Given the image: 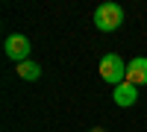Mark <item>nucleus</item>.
I'll return each instance as SVG.
<instances>
[{"instance_id":"7","label":"nucleus","mask_w":147,"mask_h":132,"mask_svg":"<svg viewBox=\"0 0 147 132\" xmlns=\"http://www.w3.org/2000/svg\"><path fill=\"white\" fill-rule=\"evenodd\" d=\"M88 132H106V129H100V126H97V129H88Z\"/></svg>"},{"instance_id":"3","label":"nucleus","mask_w":147,"mask_h":132,"mask_svg":"<svg viewBox=\"0 0 147 132\" xmlns=\"http://www.w3.org/2000/svg\"><path fill=\"white\" fill-rule=\"evenodd\" d=\"M3 50H6V56H9L15 65H21V62H30V50H32V47H30V38H27V35L15 32V35H9V38H6Z\"/></svg>"},{"instance_id":"6","label":"nucleus","mask_w":147,"mask_h":132,"mask_svg":"<svg viewBox=\"0 0 147 132\" xmlns=\"http://www.w3.org/2000/svg\"><path fill=\"white\" fill-rule=\"evenodd\" d=\"M18 76L27 79V82H35V79L41 76V65H35V62H21V65H18Z\"/></svg>"},{"instance_id":"5","label":"nucleus","mask_w":147,"mask_h":132,"mask_svg":"<svg viewBox=\"0 0 147 132\" xmlns=\"http://www.w3.org/2000/svg\"><path fill=\"white\" fill-rule=\"evenodd\" d=\"M112 100H115V106H121V109L136 106V100H138V88L132 85V82H121L118 88H112Z\"/></svg>"},{"instance_id":"2","label":"nucleus","mask_w":147,"mask_h":132,"mask_svg":"<svg viewBox=\"0 0 147 132\" xmlns=\"http://www.w3.org/2000/svg\"><path fill=\"white\" fill-rule=\"evenodd\" d=\"M94 23H97L100 32H115L124 23V9L118 3H100L94 9Z\"/></svg>"},{"instance_id":"4","label":"nucleus","mask_w":147,"mask_h":132,"mask_svg":"<svg viewBox=\"0 0 147 132\" xmlns=\"http://www.w3.org/2000/svg\"><path fill=\"white\" fill-rule=\"evenodd\" d=\"M127 82H132L136 88L147 85V59L136 56L132 62H127Z\"/></svg>"},{"instance_id":"1","label":"nucleus","mask_w":147,"mask_h":132,"mask_svg":"<svg viewBox=\"0 0 147 132\" xmlns=\"http://www.w3.org/2000/svg\"><path fill=\"white\" fill-rule=\"evenodd\" d=\"M97 70H100V79L109 82L112 88H118L121 82H127V62L118 53H106L100 59V68H97Z\"/></svg>"}]
</instances>
